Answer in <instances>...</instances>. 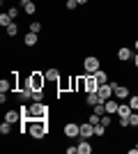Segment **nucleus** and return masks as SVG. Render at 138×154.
<instances>
[{
	"mask_svg": "<svg viewBox=\"0 0 138 154\" xmlns=\"http://www.w3.org/2000/svg\"><path fill=\"white\" fill-rule=\"evenodd\" d=\"M97 90H99L97 76H94V74H87V76H85V92L90 94V92H97Z\"/></svg>",
	"mask_w": 138,
	"mask_h": 154,
	"instance_id": "nucleus-6",
	"label": "nucleus"
},
{
	"mask_svg": "<svg viewBox=\"0 0 138 154\" xmlns=\"http://www.w3.org/2000/svg\"><path fill=\"white\" fill-rule=\"evenodd\" d=\"M21 115H23V120H46V115H48V108H46L41 101H35L30 108H21Z\"/></svg>",
	"mask_w": 138,
	"mask_h": 154,
	"instance_id": "nucleus-1",
	"label": "nucleus"
},
{
	"mask_svg": "<svg viewBox=\"0 0 138 154\" xmlns=\"http://www.w3.org/2000/svg\"><path fill=\"white\" fill-rule=\"evenodd\" d=\"M81 138H90V136H94V124L85 122V124H81Z\"/></svg>",
	"mask_w": 138,
	"mask_h": 154,
	"instance_id": "nucleus-8",
	"label": "nucleus"
},
{
	"mask_svg": "<svg viewBox=\"0 0 138 154\" xmlns=\"http://www.w3.org/2000/svg\"><path fill=\"white\" fill-rule=\"evenodd\" d=\"M23 9H26V14H35L37 7H35V2H28V5H23Z\"/></svg>",
	"mask_w": 138,
	"mask_h": 154,
	"instance_id": "nucleus-27",
	"label": "nucleus"
},
{
	"mask_svg": "<svg viewBox=\"0 0 138 154\" xmlns=\"http://www.w3.org/2000/svg\"><path fill=\"white\" fill-rule=\"evenodd\" d=\"M28 83H30V88H32V90H44L46 76L41 74V71H32V74H30V78H28Z\"/></svg>",
	"mask_w": 138,
	"mask_h": 154,
	"instance_id": "nucleus-3",
	"label": "nucleus"
},
{
	"mask_svg": "<svg viewBox=\"0 0 138 154\" xmlns=\"http://www.w3.org/2000/svg\"><path fill=\"white\" fill-rule=\"evenodd\" d=\"M115 97H118V99H129V90H127L124 85H118V88H115Z\"/></svg>",
	"mask_w": 138,
	"mask_h": 154,
	"instance_id": "nucleus-14",
	"label": "nucleus"
},
{
	"mask_svg": "<svg viewBox=\"0 0 138 154\" xmlns=\"http://www.w3.org/2000/svg\"><path fill=\"white\" fill-rule=\"evenodd\" d=\"M99 101H101V99H99V94H97V92H90V94H87V106H92V108H94V106H97Z\"/></svg>",
	"mask_w": 138,
	"mask_h": 154,
	"instance_id": "nucleus-17",
	"label": "nucleus"
},
{
	"mask_svg": "<svg viewBox=\"0 0 138 154\" xmlns=\"http://www.w3.org/2000/svg\"><path fill=\"white\" fill-rule=\"evenodd\" d=\"M7 14H9L12 19H16V16H19V9H16V7H12V9H9V12H7Z\"/></svg>",
	"mask_w": 138,
	"mask_h": 154,
	"instance_id": "nucleus-32",
	"label": "nucleus"
},
{
	"mask_svg": "<svg viewBox=\"0 0 138 154\" xmlns=\"http://www.w3.org/2000/svg\"><path fill=\"white\" fill-rule=\"evenodd\" d=\"M16 32H19V28H16V23H9V26H7V35H9V37H14Z\"/></svg>",
	"mask_w": 138,
	"mask_h": 154,
	"instance_id": "nucleus-25",
	"label": "nucleus"
},
{
	"mask_svg": "<svg viewBox=\"0 0 138 154\" xmlns=\"http://www.w3.org/2000/svg\"><path fill=\"white\" fill-rule=\"evenodd\" d=\"M94 76H97L99 85H104V83H106V74H104V71H101V69H97V71H94Z\"/></svg>",
	"mask_w": 138,
	"mask_h": 154,
	"instance_id": "nucleus-23",
	"label": "nucleus"
},
{
	"mask_svg": "<svg viewBox=\"0 0 138 154\" xmlns=\"http://www.w3.org/2000/svg\"><path fill=\"white\" fill-rule=\"evenodd\" d=\"M44 99V90H32V101H41Z\"/></svg>",
	"mask_w": 138,
	"mask_h": 154,
	"instance_id": "nucleus-24",
	"label": "nucleus"
},
{
	"mask_svg": "<svg viewBox=\"0 0 138 154\" xmlns=\"http://www.w3.org/2000/svg\"><path fill=\"white\" fill-rule=\"evenodd\" d=\"M133 113V108L129 106V103H120V108H118V115L120 117H129Z\"/></svg>",
	"mask_w": 138,
	"mask_h": 154,
	"instance_id": "nucleus-11",
	"label": "nucleus"
},
{
	"mask_svg": "<svg viewBox=\"0 0 138 154\" xmlns=\"http://www.w3.org/2000/svg\"><path fill=\"white\" fill-rule=\"evenodd\" d=\"M104 131H106L104 124H97V127H94V136H104Z\"/></svg>",
	"mask_w": 138,
	"mask_h": 154,
	"instance_id": "nucleus-29",
	"label": "nucleus"
},
{
	"mask_svg": "<svg viewBox=\"0 0 138 154\" xmlns=\"http://www.w3.org/2000/svg\"><path fill=\"white\" fill-rule=\"evenodd\" d=\"M136 94H138V92H136Z\"/></svg>",
	"mask_w": 138,
	"mask_h": 154,
	"instance_id": "nucleus-39",
	"label": "nucleus"
},
{
	"mask_svg": "<svg viewBox=\"0 0 138 154\" xmlns=\"http://www.w3.org/2000/svg\"><path fill=\"white\" fill-rule=\"evenodd\" d=\"M9 131H12V122H7V120H5V122L0 124V134H2V136H7Z\"/></svg>",
	"mask_w": 138,
	"mask_h": 154,
	"instance_id": "nucleus-19",
	"label": "nucleus"
},
{
	"mask_svg": "<svg viewBox=\"0 0 138 154\" xmlns=\"http://www.w3.org/2000/svg\"><path fill=\"white\" fill-rule=\"evenodd\" d=\"M16 81V78H14ZM14 81H0V90L2 92H7V90H12V85H14Z\"/></svg>",
	"mask_w": 138,
	"mask_h": 154,
	"instance_id": "nucleus-20",
	"label": "nucleus"
},
{
	"mask_svg": "<svg viewBox=\"0 0 138 154\" xmlns=\"http://www.w3.org/2000/svg\"><path fill=\"white\" fill-rule=\"evenodd\" d=\"M23 42H26L28 46H35L37 44V32H28L26 37H23Z\"/></svg>",
	"mask_w": 138,
	"mask_h": 154,
	"instance_id": "nucleus-15",
	"label": "nucleus"
},
{
	"mask_svg": "<svg viewBox=\"0 0 138 154\" xmlns=\"http://www.w3.org/2000/svg\"><path fill=\"white\" fill-rule=\"evenodd\" d=\"M136 149H138V143H136Z\"/></svg>",
	"mask_w": 138,
	"mask_h": 154,
	"instance_id": "nucleus-38",
	"label": "nucleus"
},
{
	"mask_svg": "<svg viewBox=\"0 0 138 154\" xmlns=\"http://www.w3.org/2000/svg\"><path fill=\"white\" fill-rule=\"evenodd\" d=\"M101 124H104V127H111V115H101Z\"/></svg>",
	"mask_w": 138,
	"mask_h": 154,
	"instance_id": "nucleus-30",
	"label": "nucleus"
},
{
	"mask_svg": "<svg viewBox=\"0 0 138 154\" xmlns=\"http://www.w3.org/2000/svg\"><path fill=\"white\" fill-rule=\"evenodd\" d=\"M87 122H90V124H94V127H97V124H101V115H97V113H92V115L87 117Z\"/></svg>",
	"mask_w": 138,
	"mask_h": 154,
	"instance_id": "nucleus-21",
	"label": "nucleus"
},
{
	"mask_svg": "<svg viewBox=\"0 0 138 154\" xmlns=\"http://www.w3.org/2000/svg\"><path fill=\"white\" fill-rule=\"evenodd\" d=\"M19 99H21V101L32 99V88H30V83H23V85L19 88Z\"/></svg>",
	"mask_w": 138,
	"mask_h": 154,
	"instance_id": "nucleus-7",
	"label": "nucleus"
},
{
	"mask_svg": "<svg viewBox=\"0 0 138 154\" xmlns=\"http://www.w3.org/2000/svg\"><path fill=\"white\" fill-rule=\"evenodd\" d=\"M85 2H87V0H78V5H85Z\"/></svg>",
	"mask_w": 138,
	"mask_h": 154,
	"instance_id": "nucleus-36",
	"label": "nucleus"
},
{
	"mask_svg": "<svg viewBox=\"0 0 138 154\" xmlns=\"http://www.w3.org/2000/svg\"><path fill=\"white\" fill-rule=\"evenodd\" d=\"M83 67H85L87 74H94V71L99 69V58H94V55H87V58L83 60Z\"/></svg>",
	"mask_w": 138,
	"mask_h": 154,
	"instance_id": "nucleus-5",
	"label": "nucleus"
},
{
	"mask_svg": "<svg viewBox=\"0 0 138 154\" xmlns=\"http://www.w3.org/2000/svg\"><path fill=\"white\" fill-rule=\"evenodd\" d=\"M76 152H78V147H74V145H72V147H67V154H76Z\"/></svg>",
	"mask_w": 138,
	"mask_h": 154,
	"instance_id": "nucleus-33",
	"label": "nucleus"
},
{
	"mask_svg": "<svg viewBox=\"0 0 138 154\" xmlns=\"http://www.w3.org/2000/svg\"><path fill=\"white\" fill-rule=\"evenodd\" d=\"M129 106H131L133 110H138V94H133V97H129Z\"/></svg>",
	"mask_w": 138,
	"mask_h": 154,
	"instance_id": "nucleus-26",
	"label": "nucleus"
},
{
	"mask_svg": "<svg viewBox=\"0 0 138 154\" xmlns=\"http://www.w3.org/2000/svg\"><path fill=\"white\" fill-rule=\"evenodd\" d=\"M65 134L69 136V138H74V136H78L81 134V124H76V122H69L65 127Z\"/></svg>",
	"mask_w": 138,
	"mask_h": 154,
	"instance_id": "nucleus-9",
	"label": "nucleus"
},
{
	"mask_svg": "<svg viewBox=\"0 0 138 154\" xmlns=\"http://www.w3.org/2000/svg\"><path fill=\"white\" fill-rule=\"evenodd\" d=\"M9 23H12V16H9V14H2V16H0V26L7 28Z\"/></svg>",
	"mask_w": 138,
	"mask_h": 154,
	"instance_id": "nucleus-22",
	"label": "nucleus"
},
{
	"mask_svg": "<svg viewBox=\"0 0 138 154\" xmlns=\"http://www.w3.org/2000/svg\"><path fill=\"white\" fill-rule=\"evenodd\" d=\"M44 76H46V81H58V78H60V71L58 69H48Z\"/></svg>",
	"mask_w": 138,
	"mask_h": 154,
	"instance_id": "nucleus-18",
	"label": "nucleus"
},
{
	"mask_svg": "<svg viewBox=\"0 0 138 154\" xmlns=\"http://www.w3.org/2000/svg\"><path fill=\"white\" fill-rule=\"evenodd\" d=\"M115 88H118L115 83H104V85H99V90H97L99 99H101V101L111 99V97H113V92H115Z\"/></svg>",
	"mask_w": 138,
	"mask_h": 154,
	"instance_id": "nucleus-4",
	"label": "nucleus"
},
{
	"mask_svg": "<svg viewBox=\"0 0 138 154\" xmlns=\"http://www.w3.org/2000/svg\"><path fill=\"white\" fill-rule=\"evenodd\" d=\"M7 122H12V124H16V122H21L23 120V115H21L19 110H7V117H5Z\"/></svg>",
	"mask_w": 138,
	"mask_h": 154,
	"instance_id": "nucleus-10",
	"label": "nucleus"
},
{
	"mask_svg": "<svg viewBox=\"0 0 138 154\" xmlns=\"http://www.w3.org/2000/svg\"><path fill=\"white\" fill-rule=\"evenodd\" d=\"M28 2H32V0H21V5H28Z\"/></svg>",
	"mask_w": 138,
	"mask_h": 154,
	"instance_id": "nucleus-35",
	"label": "nucleus"
},
{
	"mask_svg": "<svg viewBox=\"0 0 138 154\" xmlns=\"http://www.w3.org/2000/svg\"><path fill=\"white\" fill-rule=\"evenodd\" d=\"M23 127H28L32 138H44L46 131H48L46 129V120H21V131H26Z\"/></svg>",
	"mask_w": 138,
	"mask_h": 154,
	"instance_id": "nucleus-2",
	"label": "nucleus"
},
{
	"mask_svg": "<svg viewBox=\"0 0 138 154\" xmlns=\"http://www.w3.org/2000/svg\"><path fill=\"white\" fill-rule=\"evenodd\" d=\"M136 51H138V39H136Z\"/></svg>",
	"mask_w": 138,
	"mask_h": 154,
	"instance_id": "nucleus-37",
	"label": "nucleus"
},
{
	"mask_svg": "<svg viewBox=\"0 0 138 154\" xmlns=\"http://www.w3.org/2000/svg\"><path fill=\"white\" fill-rule=\"evenodd\" d=\"M39 30H41V23H39V21L30 23V32H39Z\"/></svg>",
	"mask_w": 138,
	"mask_h": 154,
	"instance_id": "nucleus-28",
	"label": "nucleus"
},
{
	"mask_svg": "<svg viewBox=\"0 0 138 154\" xmlns=\"http://www.w3.org/2000/svg\"><path fill=\"white\" fill-rule=\"evenodd\" d=\"M76 5H78V0H67V9H76Z\"/></svg>",
	"mask_w": 138,
	"mask_h": 154,
	"instance_id": "nucleus-31",
	"label": "nucleus"
},
{
	"mask_svg": "<svg viewBox=\"0 0 138 154\" xmlns=\"http://www.w3.org/2000/svg\"><path fill=\"white\" fill-rule=\"evenodd\" d=\"M106 113H111V115H113V113H118V108H120V103H115V99H106Z\"/></svg>",
	"mask_w": 138,
	"mask_h": 154,
	"instance_id": "nucleus-12",
	"label": "nucleus"
},
{
	"mask_svg": "<svg viewBox=\"0 0 138 154\" xmlns=\"http://www.w3.org/2000/svg\"><path fill=\"white\" fill-rule=\"evenodd\" d=\"M78 152H81V154H90V152H92V145L87 143V138H83V140L78 143Z\"/></svg>",
	"mask_w": 138,
	"mask_h": 154,
	"instance_id": "nucleus-13",
	"label": "nucleus"
},
{
	"mask_svg": "<svg viewBox=\"0 0 138 154\" xmlns=\"http://www.w3.org/2000/svg\"><path fill=\"white\" fill-rule=\"evenodd\" d=\"M136 113H138V110H136Z\"/></svg>",
	"mask_w": 138,
	"mask_h": 154,
	"instance_id": "nucleus-40",
	"label": "nucleus"
},
{
	"mask_svg": "<svg viewBox=\"0 0 138 154\" xmlns=\"http://www.w3.org/2000/svg\"><path fill=\"white\" fill-rule=\"evenodd\" d=\"M133 64H136V67H138V55H133Z\"/></svg>",
	"mask_w": 138,
	"mask_h": 154,
	"instance_id": "nucleus-34",
	"label": "nucleus"
},
{
	"mask_svg": "<svg viewBox=\"0 0 138 154\" xmlns=\"http://www.w3.org/2000/svg\"><path fill=\"white\" fill-rule=\"evenodd\" d=\"M118 58H120V60H129V58H131V48H127V46H122V48L118 51Z\"/></svg>",
	"mask_w": 138,
	"mask_h": 154,
	"instance_id": "nucleus-16",
	"label": "nucleus"
}]
</instances>
